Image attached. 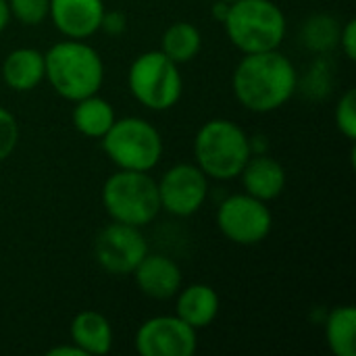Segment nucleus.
I'll return each instance as SVG.
<instances>
[{
	"mask_svg": "<svg viewBox=\"0 0 356 356\" xmlns=\"http://www.w3.org/2000/svg\"><path fill=\"white\" fill-rule=\"evenodd\" d=\"M161 211L186 219L196 215L209 198V177L196 163H177L156 181Z\"/></svg>",
	"mask_w": 356,
	"mask_h": 356,
	"instance_id": "1a4fd4ad",
	"label": "nucleus"
},
{
	"mask_svg": "<svg viewBox=\"0 0 356 356\" xmlns=\"http://www.w3.org/2000/svg\"><path fill=\"white\" fill-rule=\"evenodd\" d=\"M356 309L353 305H340L325 317V340L336 356L356 355Z\"/></svg>",
	"mask_w": 356,
	"mask_h": 356,
	"instance_id": "aec40b11",
	"label": "nucleus"
},
{
	"mask_svg": "<svg viewBox=\"0 0 356 356\" xmlns=\"http://www.w3.org/2000/svg\"><path fill=\"white\" fill-rule=\"evenodd\" d=\"M296 90L298 71L280 48L244 54L232 73V92L236 100L257 115L282 108Z\"/></svg>",
	"mask_w": 356,
	"mask_h": 356,
	"instance_id": "f257e3e1",
	"label": "nucleus"
},
{
	"mask_svg": "<svg viewBox=\"0 0 356 356\" xmlns=\"http://www.w3.org/2000/svg\"><path fill=\"white\" fill-rule=\"evenodd\" d=\"M104 10V0H50L48 19L63 38L88 40L100 31Z\"/></svg>",
	"mask_w": 356,
	"mask_h": 356,
	"instance_id": "f8f14e48",
	"label": "nucleus"
},
{
	"mask_svg": "<svg viewBox=\"0 0 356 356\" xmlns=\"http://www.w3.org/2000/svg\"><path fill=\"white\" fill-rule=\"evenodd\" d=\"M71 342L83 350L86 356L108 355L115 344V332L111 321L98 311H81L73 317L69 327Z\"/></svg>",
	"mask_w": 356,
	"mask_h": 356,
	"instance_id": "f3484780",
	"label": "nucleus"
},
{
	"mask_svg": "<svg viewBox=\"0 0 356 356\" xmlns=\"http://www.w3.org/2000/svg\"><path fill=\"white\" fill-rule=\"evenodd\" d=\"M140 292L152 300H171L184 286L181 267L167 254L150 252L131 273Z\"/></svg>",
	"mask_w": 356,
	"mask_h": 356,
	"instance_id": "ddd939ff",
	"label": "nucleus"
},
{
	"mask_svg": "<svg viewBox=\"0 0 356 356\" xmlns=\"http://www.w3.org/2000/svg\"><path fill=\"white\" fill-rule=\"evenodd\" d=\"M165 56H169L177 65H186L194 60L202 50V33L194 23L175 21L171 23L161 38V48Z\"/></svg>",
	"mask_w": 356,
	"mask_h": 356,
	"instance_id": "6ab92c4d",
	"label": "nucleus"
},
{
	"mask_svg": "<svg viewBox=\"0 0 356 356\" xmlns=\"http://www.w3.org/2000/svg\"><path fill=\"white\" fill-rule=\"evenodd\" d=\"M127 29V17L121 10H104L102 23H100V31H104L106 35H123Z\"/></svg>",
	"mask_w": 356,
	"mask_h": 356,
	"instance_id": "393cba45",
	"label": "nucleus"
},
{
	"mask_svg": "<svg viewBox=\"0 0 356 356\" xmlns=\"http://www.w3.org/2000/svg\"><path fill=\"white\" fill-rule=\"evenodd\" d=\"M44 81L65 100L98 94L104 83V60L86 40H60L44 52Z\"/></svg>",
	"mask_w": 356,
	"mask_h": 356,
	"instance_id": "f03ea898",
	"label": "nucleus"
},
{
	"mask_svg": "<svg viewBox=\"0 0 356 356\" xmlns=\"http://www.w3.org/2000/svg\"><path fill=\"white\" fill-rule=\"evenodd\" d=\"M227 10H229V4H227V2L215 0V4H213V17H215L219 23H223V21H225V17H227Z\"/></svg>",
	"mask_w": 356,
	"mask_h": 356,
	"instance_id": "cd10ccee",
	"label": "nucleus"
},
{
	"mask_svg": "<svg viewBox=\"0 0 356 356\" xmlns=\"http://www.w3.org/2000/svg\"><path fill=\"white\" fill-rule=\"evenodd\" d=\"M221 311L219 294L209 284H190L181 286L175 294V315L190 327L204 330L209 327Z\"/></svg>",
	"mask_w": 356,
	"mask_h": 356,
	"instance_id": "2eb2a0df",
	"label": "nucleus"
},
{
	"mask_svg": "<svg viewBox=\"0 0 356 356\" xmlns=\"http://www.w3.org/2000/svg\"><path fill=\"white\" fill-rule=\"evenodd\" d=\"M48 356H86L81 348H77L73 342L69 344H60V346H54L48 350Z\"/></svg>",
	"mask_w": 356,
	"mask_h": 356,
	"instance_id": "bb28decb",
	"label": "nucleus"
},
{
	"mask_svg": "<svg viewBox=\"0 0 356 356\" xmlns=\"http://www.w3.org/2000/svg\"><path fill=\"white\" fill-rule=\"evenodd\" d=\"M102 150L117 169L152 171L165 152L161 131L142 117L115 119L113 127L100 138Z\"/></svg>",
	"mask_w": 356,
	"mask_h": 356,
	"instance_id": "0eeeda50",
	"label": "nucleus"
},
{
	"mask_svg": "<svg viewBox=\"0 0 356 356\" xmlns=\"http://www.w3.org/2000/svg\"><path fill=\"white\" fill-rule=\"evenodd\" d=\"M10 19H17L19 23L27 27H35L48 19L50 0H6Z\"/></svg>",
	"mask_w": 356,
	"mask_h": 356,
	"instance_id": "4be33fe9",
	"label": "nucleus"
},
{
	"mask_svg": "<svg viewBox=\"0 0 356 356\" xmlns=\"http://www.w3.org/2000/svg\"><path fill=\"white\" fill-rule=\"evenodd\" d=\"M242 179L244 192L263 200V202H271L277 200L288 184V173L284 169V165L265 154H250V159L246 161L242 173L238 175Z\"/></svg>",
	"mask_w": 356,
	"mask_h": 356,
	"instance_id": "4468645a",
	"label": "nucleus"
},
{
	"mask_svg": "<svg viewBox=\"0 0 356 356\" xmlns=\"http://www.w3.org/2000/svg\"><path fill=\"white\" fill-rule=\"evenodd\" d=\"M338 35H340V23L327 15V13H319L313 15L305 27H302V42L309 50L313 52H330L332 48L338 46Z\"/></svg>",
	"mask_w": 356,
	"mask_h": 356,
	"instance_id": "412c9836",
	"label": "nucleus"
},
{
	"mask_svg": "<svg viewBox=\"0 0 356 356\" xmlns=\"http://www.w3.org/2000/svg\"><path fill=\"white\" fill-rule=\"evenodd\" d=\"M146 254L148 242L142 234V227L113 221L96 236V263L111 275H131Z\"/></svg>",
	"mask_w": 356,
	"mask_h": 356,
	"instance_id": "9d476101",
	"label": "nucleus"
},
{
	"mask_svg": "<svg viewBox=\"0 0 356 356\" xmlns=\"http://www.w3.org/2000/svg\"><path fill=\"white\" fill-rule=\"evenodd\" d=\"M19 144V123L10 111L0 106V163L6 161Z\"/></svg>",
	"mask_w": 356,
	"mask_h": 356,
	"instance_id": "b1692460",
	"label": "nucleus"
},
{
	"mask_svg": "<svg viewBox=\"0 0 356 356\" xmlns=\"http://www.w3.org/2000/svg\"><path fill=\"white\" fill-rule=\"evenodd\" d=\"M10 23V10H8V2L0 0V33L8 27Z\"/></svg>",
	"mask_w": 356,
	"mask_h": 356,
	"instance_id": "c85d7f7f",
	"label": "nucleus"
},
{
	"mask_svg": "<svg viewBox=\"0 0 356 356\" xmlns=\"http://www.w3.org/2000/svg\"><path fill=\"white\" fill-rule=\"evenodd\" d=\"M221 25L242 54L277 50L288 31L286 15L273 0H234Z\"/></svg>",
	"mask_w": 356,
	"mask_h": 356,
	"instance_id": "20e7f679",
	"label": "nucleus"
},
{
	"mask_svg": "<svg viewBox=\"0 0 356 356\" xmlns=\"http://www.w3.org/2000/svg\"><path fill=\"white\" fill-rule=\"evenodd\" d=\"M2 81L13 92H31L35 90L46 75L44 52L31 46H21L10 50L2 60Z\"/></svg>",
	"mask_w": 356,
	"mask_h": 356,
	"instance_id": "dca6fc26",
	"label": "nucleus"
},
{
	"mask_svg": "<svg viewBox=\"0 0 356 356\" xmlns=\"http://www.w3.org/2000/svg\"><path fill=\"white\" fill-rule=\"evenodd\" d=\"M115 119L117 115L113 104L106 98H102L100 92L73 102V111H71L73 127L86 138L100 140L113 127Z\"/></svg>",
	"mask_w": 356,
	"mask_h": 356,
	"instance_id": "a211bd4d",
	"label": "nucleus"
},
{
	"mask_svg": "<svg viewBox=\"0 0 356 356\" xmlns=\"http://www.w3.org/2000/svg\"><path fill=\"white\" fill-rule=\"evenodd\" d=\"M100 198L113 221L134 227L150 225L161 213L156 179L148 171L119 169L106 177Z\"/></svg>",
	"mask_w": 356,
	"mask_h": 356,
	"instance_id": "39448f33",
	"label": "nucleus"
},
{
	"mask_svg": "<svg viewBox=\"0 0 356 356\" xmlns=\"http://www.w3.org/2000/svg\"><path fill=\"white\" fill-rule=\"evenodd\" d=\"M338 46L342 48L344 56L348 60L356 58V21L348 19L342 27H340V35H338Z\"/></svg>",
	"mask_w": 356,
	"mask_h": 356,
	"instance_id": "a878e982",
	"label": "nucleus"
},
{
	"mask_svg": "<svg viewBox=\"0 0 356 356\" xmlns=\"http://www.w3.org/2000/svg\"><path fill=\"white\" fill-rule=\"evenodd\" d=\"M250 154V136L232 119H211L194 136V161L209 179H238Z\"/></svg>",
	"mask_w": 356,
	"mask_h": 356,
	"instance_id": "7ed1b4c3",
	"label": "nucleus"
},
{
	"mask_svg": "<svg viewBox=\"0 0 356 356\" xmlns=\"http://www.w3.org/2000/svg\"><path fill=\"white\" fill-rule=\"evenodd\" d=\"M127 88L136 102L154 113L171 111L184 94V77L179 65L161 50L138 54L127 71Z\"/></svg>",
	"mask_w": 356,
	"mask_h": 356,
	"instance_id": "423d86ee",
	"label": "nucleus"
},
{
	"mask_svg": "<svg viewBox=\"0 0 356 356\" xmlns=\"http://www.w3.org/2000/svg\"><path fill=\"white\" fill-rule=\"evenodd\" d=\"M219 232L238 246H257L273 229V213L269 202H263L246 192L227 196L215 215Z\"/></svg>",
	"mask_w": 356,
	"mask_h": 356,
	"instance_id": "6e6552de",
	"label": "nucleus"
},
{
	"mask_svg": "<svg viewBox=\"0 0 356 356\" xmlns=\"http://www.w3.org/2000/svg\"><path fill=\"white\" fill-rule=\"evenodd\" d=\"M221 2H227V4H229V2H234V0H221Z\"/></svg>",
	"mask_w": 356,
	"mask_h": 356,
	"instance_id": "c756f323",
	"label": "nucleus"
},
{
	"mask_svg": "<svg viewBox=\"0 0 356 356\" xmlns=\"http://www.w3.org/2000/svg\"><path fill=\"white\" fill-rule=\"evenodd\" d=\"M134 346L142 356H194L198 332L177 315H156L140 323Z\"/></svg>",
	"mask_w": 356,
	"mask_h": 356,
	"instance_id": "9b49d317",
	"label": "nucleus"
},
{
	"mask_svg": "<svg viewBox=\"0 0 356 356\" xmlns=\"http://www.w3.org/2000/svg\"><path fill=\"white\" fill-rule=\"evenodd\" d=\"M334 119H336V127L340 129V134L355 142L356 138V92L350 88L346 90L338 104H336V113H334Z\"/></svg>",
	"mask_w": 356,
	"mask_h": 356,
	"instance_id": "5701e85b",
	"label": "nucleus"
}]
</instances>
